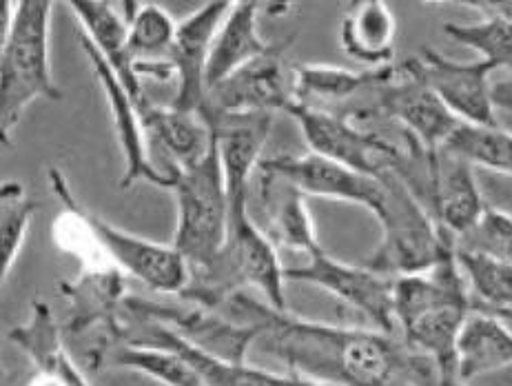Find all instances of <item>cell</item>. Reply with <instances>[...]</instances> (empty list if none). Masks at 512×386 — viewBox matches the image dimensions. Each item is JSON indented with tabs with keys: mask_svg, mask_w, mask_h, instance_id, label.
Returning a JSON list of instances; mask_svg holds the SVG:
<instances>
[{
	"mask_svg": "<svg viewBox=\"0 0 512 386\" xmlns=\"http://www.w3.org/2000/svg\"><path fill=\"white\" fill-rule=\"evenodd\" d=\"M222 311L255 324L260 329L255 344L300 378L340 386H442L435 364L408 349L397 333L306 320L244 293Z\"/></svg>",
	"mask_w": 512,
	"mask_h": 386,
	"instance_id": "6da1fadb",
	"label": "cell"
},
{
	"mask_svg": "<svg viewBox=\"0 0 512 386\" xmlns=\"http://www.w3.org/2000/svg\"><path fill=\"white\" fill-rule=\"evenodd\" d=\"M470 313V298L455 251L433 271L395 280L397 335L408 349L435 364L442 386L457 384V342Z\"/></svg>",
	"mask_w": 512,
	"mask_h": 386,
	"instance_id": "7a4b0ae2",
	"label": "cell"
},
{
	"mask_svg": "<svg viewBox=\"0 0 512 386\" xmlns=\"http://www.w3.org/2000/svg\"><path fill=\"white\" fill-rule=\"evenodd\" d=\"M49 0L3 3L0 12V140L12 142V129L38 98L58 103L63 91L51 76Z\"/></svg>",
	"mask_w": 512,
	"mask_h": 386,
	"instance_id": "3957f363",
	"label": "cell"
},
{
	"mask_svg": "<svg viewBox=\"0 0 512 386\" xmlns=\"http://www.w3.org/2000/svg\"><path fill=\"white\" fill-rule=\"evenodd\" d=\"M284 273L278 247L266 238L251 211H247L229 218V236L222 251L207 269L191 273L187 289L178 298L187 304L220 311L233 296L253 287L262 293L269 307L289 311Z\"/></svg>",
	"mask_w": 512,
	"mask_h": 386,
	"instance_id": "277c9868",
	"label": "cell"
},
{
	"mask_svg": "<svg viewBox=\"0 0 512 386\" xmlns=\"http://www.w3.org/2000/svg\"><path fill=\"white\" fill-rule=\"evenodd\" d=\"M176 196L173 247L187 260L191 273L207 269L229 236V193L215 138L196 165L171 171Z\"/></svg>",
	"mask_w": 512,
	"mask_h": 386,
	"instance_id": "5b68a950",
	"label": "cell"
},
{
	"mask_svg": "<svg viewBox=\"0 0 512 386\" xmlns=\"http://www.w3.org/2000/svg\"><path fill=\"white\" fill-rule=\"evenodd\" d=\"M384 180L388 205L380 218L382 240L360 264L393 280L433 271L455 251V238L437 225L399 171H391Z\"/></svg>",
	"mask_w": 512,
	"mask_h": 386,
	"instance_id": "8992f818",
	"label": "cell"
},
{
	"mask_svg": "<svg viewBox=\"0 0 512 386\" xmlns=\"http://www.w3.org/2000/svg\"><path fill=\"white\" fill-rule=\"evenodd\" d=\"M293 38L273 43L262 56L207 91L198 114H271L295 105V65L289 60Z\"/></svg>",
	"mask_w": 512,
	"mask_h": 386,
	"instance_id": "52a82bcc",
	"label": "cell"
},
{
	"mask_svg": "<svg viewBox=\"0 0 512 386\" xmlns=\"http://www.w3.org/2000/svg\"><path fill=\"white\" fill-rule=\"evenodd\" d=\"M286 114L293 116L300 125L311 154L335 160L348 169L380 180L402 167L406 149H399L373 131L362 129L351 118L298 103Z\"/></svg>",
	"mask_w": 512,
	"mask_h": 386,
	"instance_id": "ba28073f",
	"label": "cell"
},
{
	"mask_svg": "<svg viewBox=\"0 0 512 386\" xmlns=\"http://www.w3.org/2000/svg\"><path fill=\"white\" fill-rule=\"evenodd\" d=\"M286 280L313 284L331 293L335 300L346 304L373 324V329L397 333L395 324V280L380 276L364 264H348L331 258L322 251L300 267L286 269Z\"/></svg>",
	"mask_w": 512,
	"mask_h": 386,
	"instance_id": "9c48e42d",
	"label": "cell"
},
{
	"mask_svg": "<svg viewBox=\"0 0 512 386\" xmlns=\"http://www.w3.org/2000/svg\"><path fill=\"white\" fill-rule=\"evenodd\" d=\"M404 71L433 91L442 103L466 125L493 127L495 105H493V67L484 60L473 63H457L442 56L435 49L424 47L422 54L406 60Z\"/></svg>",
	"mask_w": 512,
	"mask_h": 386,
	"instance_id": "30bf717a",
	"label": "cell"
},
{
	"mask_svg": "<svg viewBox=\"0 0 512 386\" xmlns=\"http://www.w3.org/2000/svg\"><path fill=\"white\" fill-rule=\"evenodd\" d=\"M260 171L289 180L304 196L348 202L364 207L380 220L388 205V182L364 176L340 162L317 154L304 156H273L264 158Z\"/></svg>",
	"mask_w": 512,
	"mask_h": 386,
	"instance_id": "8fae6325",
	"label": "cell"
},
{
	"mask_svg": "<svg viewBox=\"0 0 512 386\" xmlns=\"http://www.w3.org/2000/svg\"><path fill=\"white\" fill-rule=\"evenodd\" d=\"M85 218L94 231L100 251L116 269L129 273L162 296H180L187 289L191 269L176 247L122 231L87 209Z\"/></svg>",
	"mask_w": 512,
	"mask_h": 386,
	"instance_id": "7c38bea8",
	"label": "cell"
},
{
	"mask_svg": "<svg viewBox=\"0 0 512 386\" xmlns=\"http://www.w3.org/2000/svg\"><path fill=\"white\" fill-rule=\"evenodd\" d=\"M473 169V165L446 149H426L419 202L455 240L473 229L486 211Z\"/></svg>",
	"mask_w": 512,
	"mask_h": 386,
	"instance_id": "4fadbf2b",
	"label": "cell"
},
{
	"mask_svg": "<svg viewBox=\"0 0 512 386\" xmlns=\"http://www.w3.org/2000/svg\"><path fill=\"white\" fill-rule=\"evenodd\" d=\"M122 342L149 344V347H165L182 353L193 364V369L200 373L204 386H302L300 375L255 369L247 362H229L193 347L176 331H171L151 316H145V313L129 309L127 304L122 309Z\"/></svg>",
	"mask_w": 512,
	"mask_h": 386,
	"instance_id": "5bb4252c",
	"label": "cell"
},
{
	"mask_svg": "<svg viewBox=\"0 0 512 386\" xmlns=\"http://www.w3.org/2000/svg\"><path fill=\"white\" fill-rule=\"evenodd\" d=\"M373 118L393 120L404 127V136L428 151L442 149L462 125L422 80L397 67V74L375 91Z\"/></svg>",
	"mask_w": 512,
	"mask_h": 386,
	"instance_id": "9a60e30c",
	"label": "cell"
},
{
	"mask_svg": "<svg viewBox=\"0 0 512 386\" xmlns=\"http://www.w3.org/2000/svg\"><path fill=\"white\" fill-rule=\"evenodd\" d=\"M202 116V114H200ZM215 138L220 165L229 193V218L249 211L251 176L260 171L264 147L269 140L271 114H220L202 116Z\"/></svg>",
	"mask_w": 512,
	"mask_h": 386,
	"instance_id": "2e32d148",
	"label": "cell"
},
{
	"mask_svg": "<svg viewBox=\"0 0 512 386\" xmlns=\"http://www.w3.org/2000/svg\"><path fill=\"white\" fill-rule=\"evenodd\" d=\"M80 45H83V52L91 63V67H94V74L102 87V94L107 98L111 118H114V131H116L118 145H120L122 156H125V174L120 178V189H131L140 180H145L149 185H156L160 189H171L173 187L171 176H167L165 171L153 162L145 123H142L140 111L136 105H133L127 89L122 87L114 71H111V67L105 63V58L100 56L98 49L91 45L87 38L80 36Z\"/></svg>",
	"mask_w": 512,
	"mask_h": 386,
	"instance_id": "e0dca14e",
	"label": "cell"
},
{
	"mask_svg": "<svg viewBox=\"0 0 512 386\" xmlns=\"http://www.w3.org/2000/svg\"><path fill=\"white\" fill-rule=\"evenodd\" d=\"M125 304L133 311L145 313L176 331L182 340L191 342L193 347L218 355L229 362H244L247 353L258 342L260 329L255 324H242L233 318H224L227 313H215L213 309L173 307V304H158L151 300L127 298Z\"/></svg>",
	"mask_w": 512,
	"mask_h": 386,
	"instance_id": "ac0fdd59",
	"label": "cell"
},
{
	"mask_svg": "<svg viewBox=\"0 0 512 386\" xmlns=\"http://www.w3.org/2000/svg\"><path fill=\"white\" fill-rule=\"evenodd\" d=\"M231 3H204L196 12L180 20L176 38L167 54L176 71V96L171 107L187 114H198L207 100V69L213 40Z\"/></svg>",
	"mask_w": 512,
	"mask_h": 386,
	"instance_id": "d6986e66",
	"label": "cell"
},
{
	"mask_svg": "<svg viewBox=\"0 0 512 386\" xmlns=\"http://www.w3.org/2000/svg\"><path fill=\"white\" fill-rule=\"evenodd\" d=\"M397 67L348 69L337 65H295V103L355 118L375 87L388 83Z\"/></svg>",
	"mask_w": 512,
	"mask_h": 386,
	"instance_id": "ffe728a7",
	"label": "cell"
},
{
	"mask_svg": "<svg viewBox=\"0 0 512 386\" xmlns=\"http://www.w3.org/2000/svg\"><path fill=\"white\" fill-rule=\"evenodd\" d=\"M9 340L27 355L34 367L27 386H91L71 355L65 333L45 300L32 302L29 320L9 331Z\"/></svg>",
	"mask_w": 512,
	"mask_h": 386,
	"instance_id": "44dd1931",
	"label": "cell"
},
{
	"mask_svg": "<svg viewBox=\"0 0 512 386\" xmlns=\"http://www.w3.org/2000/svg\"><path fill=\"white\" fill-rule=\"evenodd\" d=\"M67 7L78 20L80 36L87 38L105 58L142 116V111H147L153 100L136 71V58L129 54L125 14H120L116 5L102 3V0H71Z\"/></svg>",
	"mask_w": 512,
	"mask_h": 386,
	"instance_id": "7402d4cb",
	"label": "cell"
},
{
	"mask_svg": "<svg viewBox=\"0 0 512 386\" xmlns=\"http://www.w3.org/2000/svg\"><path fill=\"white\" fill-rule=\"evenodd\" d=\"M258 174V205L264 218L260 229L266 233V238L278 247V251L304 253L306 258L322 253L324 249L317 240L304 193L289 180L269 174V171H258Z\"/></svg>",
	"mask_w": 512,
	"mask_h": 386,
	"instance_id": "603a6c76",
	"label": "cell"
},
{
	"mask_svg": "<svg viewBox=\"0 0 512 386\" xmlns=\"http://www.w3.org/2000/svg\"><path fill=\"white\" fill-rule=\"evenodd\" d=\"M142 123L147 129L149 147L158 149L167 160V174L173 169L196 165L207 156L213 134L200 114H187L171 105L153 103L142 111Z\"/></svg>",
	"mask_w": 512,
	"mask_h": 386,
	"instance_id": "cb8c5ba5",
	"label": "cell"
},
{
	"mask_svg": "<svg viewBox=\"0 0 512 386\" xmlns=\"http://www.w3.org/2000/svg\"><path fill=\"white\" fill-rule=\"evenodd\" d=\"M397 23L393 9L382 0H360L344 14L340 23V45L344 54L366 69L393 65Z\"/></svg>",
	"mask_w": 512,
	"mask_h": 386,
	"instance_id": "d4e9b609",
	"label": "cell"
},
{
	"mask_svg": "<svg viewBox=\"0 0 512 386\" xmlns=\"http://www.w3.org/2000/svg\"><path fill=\"white\" fill-rule=\"evenodd\" d=\"M262 9H266V3H253V0H249V3H231L229 14L222 20L211 47L207 91L271 47L258 32V18Z\"/></svg>",
	"mask_w": 512,
	"mask_h": 386,
	"instance_id": "484cf974",
	"label": "cell"
},
{
	"mask_svg": "<svg viewBox=\"0 0 512 386\" xmlns=\"http://www.w3.org/2000/svg\"><path fill=\"white\" fill-rule=\"evenodd\" d=\"M506 367H512V331L499 318L473 311L459 333L457 380L466 384Z\"/></svg>",
	"mask_w": 512,
	"mask_h": 386,
	"instance_id": "4316f807",
	"label": "cell"
},
{
	"mask_svg": "<svg viewBox=\"0 0 512 386\" xmlns=\"http://www.w3.org/2000/svg\"><path fill=\"white\" fill-rule=\"evenodd\" d=\"M455 260L473 298V311L499 320L512 318V262L464 249H455Z\"/></svg>",
	"mask_w": 512,
	"mask_h": 386,
	"instance_id": "83f0119b",
	"label": "cell"
},
{
	"mask_svg": "<svg viewBox=\"0 0 512 386\" xmlns=\"http://www.w3.org/2000/svg\"><path fill=\"white\" fill-rule=\"evenodd\" d=\"M102 369L136 371L162 386H204L200 373L182 353L149 344L118 342L105 355Z\"/></svg>",
	"mask_w": 512,
	"mask_h": 386,
	"instance_id": "f1b7e54d",
	"label": "cell"
},
{
	"mask_svg": "<svg viewBox=\"0 0 512 386\" xmlns=\"http://www.w3.org/2000/svg\"><path fill=\"white\" fill-rule=\"evenodd\" d=\"M122 14L127 20V45L136 63L167 60L176 38L178 23L158 3H125Z\"/></svg>",
	"mask_w": 512,
	"mask_h": 386,
	"instance_id": "f546056e",
	"label": "cell"
},
{
	"mask_svg": "<svg viewBox=\"0 0 512 386\" xmlns=\"http://www.w3.org/2000/svg\"><path fill=\"white\" fill-rule=\"evenodd\" d=\"M442 149L466 160L473 167L512 176V134L497 125L484 127L462 123Z\"/></svg>",
	"mask_w": 512,
	"mask_h": 386,
	"instance_id": "4dcf8cb0",
	"label": "cell"
},
{
	"mask_svg": "<svg viewBox=\"0 0 512 386\" xmlns=\"http://www.w3.org/2000/svg\"><path fill=\"white\" fill-rule=\"evenodd\" d=\"M444 34L457 45L475 49L493 69L512 71V23L501 16H481L477 23H444Z\"/></svg>",
	"mask_w": 512,
	"mask_h": 386,
	"instance_id": "1f68e13d",
	"label": "cell"
},
{
	"mask_svg": "<svg viewBox=\"0 0 512 386\" xmlns=\"http://www.w3.org/2000/svg\"><path fill=\"white\" fill-rule=\"evenodd\" d=\"M36 213V202L16 180H5L0 187V256H3V280H7L23 249L29 225Z\"/></svg>",
	"mask_w": 512,
	"mask_h": 386,
	"instance_id": "d6a6232c",
	"label": "cell"
},
{
	"mask_svg": "<svg viewBox=\"0 0 512 386\" xmlns=\"http://www.w3.org/2000/svg\"><path fill=\"white\" fill-rule=\"evenodd\" d=\"M455 249L512 262V216L501 209L486 207L475 227L455 240Z\"/></svg>",
	"mask_w": 512,
	"mask_h": 386,
	"instance_id": "836d02e7",
	"label": "cell"
},
{
	"mask_svg": "<svg viewBox=\"0 0 512 386\" xmlns=\"http://www.w3.org/2000/svg\"><path fill=\"white\" fill-rule=\"evenodd\" d=\"M493 105L495 109L512 111V71L510 76L493 83Z\"/></svg>",
	"mask_w": 512,
	"mask_h": 386,
	"instance_id": "e575fe53",
	"label": "cell"
},
{
	"mask_svg": "<svg viewBox=\"0 0 512 386\" xmlns=\"http://www.w3.org/2000/svg\"><path fill=\"white\" fill-rule=\"evenodd\" d=\"M470 9H477L481 16H501L512 23V0L506 3H468Z\"/></svg>",
	"mask_w": 512,
	"mask_h": 386,
	"instance_id": "d590c367",
	"label": "cell"
},
{
	"mask_svg": "<svg viewBox=\"0 0 512 386\" xmlns=\"http://www.w3.org/2000/svg\"><path fill=\"white\" fill-rule=\"evenodd\" d=\"M302 386H340V384H331V382H315V380H306V378H302Z\"/></svg>",
	"mask_w": 512,
	"mask_h": 386,
	"instance_id": "8d00e7d4",
	"label": "cell"
},
{
	"mask_svg": "<svg viewBox=\"0 0 512 386\" xmlns=\"http://www.w3.org/2000/svg\"><path fill=\"white\" fill-rule=\"evenodd\" d=\"M453 386H466V384H462V382H457V384H453Z\"/></svg>",
	"mask_w": 512,
	"mask_h": 386,
	"instance_id": "74e56055",
	"label": "cell"
}]
</instances>
